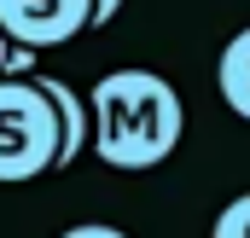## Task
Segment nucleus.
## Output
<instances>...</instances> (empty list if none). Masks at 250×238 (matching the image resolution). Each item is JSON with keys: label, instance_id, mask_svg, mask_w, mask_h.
<instances>
[{"label": "nucleus", "instance_id": "1", "mask_svg": "<svg viewBox=\"0 0 250 238\" xmlns=\"http://www.w3.org/2000/svg\"><path fill=\"white\" fill-rule=\"evenodd\" d=\"M187 134V105L169 76L157 70H111L87 93V145L105 169H157L175 157Z\"/></svg>", "mask_w": 250, "mask_h": 238}, {"label": "nucleus", "instance_id": "2", "mask_svg": "<svg viewBox=\"0 0 250 238\" xmlns=\"http://www.w3.org/2000/svg\"><path fill=\"white\" fill-rule=\"evenodd\" d=\"M59 169V117L35 76H0V186Z\"/></svg>", "mask_w": 250, "mask_h": 238}, {"label": "nucleus", "instance_id": "3", "mask_svg": "<svg viewBox=\"0 0 250 238\" xmlns=\"http://www.w3.org/2000/svg\"><path fill=\"white\" fill-rule=\"evenodd\" d=\"M0 29L6 41L47 53L93 29V0H0Z\"/></svg>", "mask_w": 250, "mask_h": 238}, {"label": "nucleus", "instance_id": "4", "mask_svg": "<svg viewBox=\"0 0 250 238\" xmlns=\"http://www.w3.org/2000/svg\"><path fill=\"white\" fill-rule=\"evenodd\" d=\"M29 76H35V87L53 99V117H59V169H70V163L87 151V93H76L70 81L41 76V70H29Z\"/></svg>", "mask_w": 250, "mask_h": 238}, {"label": "nucleus", "instance_id": "5", "mask_svg": "<svg viewBox=\"0 0 250 238\" xmlns=\"http://www.w3.org/2000/svg\"><path fill=\"white\" fill-rule=\"evenodd\" d=\"M215 87H221L227 111L250 122V23L221 47V59H215Z\"/></svg>", "mask_w": 250, "mask_h": 238}, {"label": "nucleus", "instance_id": "6", "mask_svg": "<svg viewBox=\"0 0 250 238\" xmlns=\"http://www.w3.org/2000/svg\"><path fill=\"white\" fill-rule=\"evenodd\" d=\"M209 238H250V192H239V198H233V203L215 215Z\"/></svg>", "mask_w": 250, "mask_h": 238}, {"label": "nucleus", "instance_id": "7", "mask_svg": "<svg viewBox=\"0 0 250 238\" xmlns=\"http://www.w3.org/2000/svg\"><path fill=\"white\" fill-rule=\"evenodd\" d=\"M59 238H128L123 227H105V221H82V227H64Z\"/></svg>", "mask_w": 250, "mask_h": 238}, {"label": "nucleus", "instance_id": "8", "mask_svg": "<svg viewBox=\"0 0 250 238\" xmlns=\"http://www.w3.org/2000/svg\"><path fill=\"white\" fill-rule=\"evenodd\" d=\"M117 12H123V0H93V29H105Z\"/></svg>", "mask_w": 250, "mask_h": 238}]
</instances>
